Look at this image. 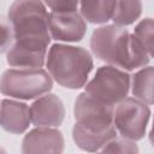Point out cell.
I'll return each mask as SVG.
<instances>
[{
    "mask_svg": "<svg viewBox=\"0 0 154 154\" xmlns=\"http://www.w3.org/2000/svg\"><path fill=\"white\" fill-rule=\"evenodd\" d=\"M30 123L29 107L25 103L2 100L0 108V125L8 132L20 134Z\"/></svg>",
    "mask_w": 154,
    "mask_h": 154,
    "instance_id": "cell-11",
    "label": "cell"
},
{
    "mask_svg": "<svg viewBox=\"0 0 154 154\" xmlns=\"http://www.w3.org/2000/svg\"><path fill=\"white\" fill-rule=\"evenodd\" d=\"M149 114V108L143 102L135 99H123L113 112L114 128L126 138L140 140L144 136Z\"/></svg>",
    "mask_w": 154,
    "mask_h": 154,
    "instance_id": "cell-7",
    "label": "cell"
},
{
    "mask_svg": "<svg viewBox=\"0 0 154 154\" xmlns=\"http://www.w3.org/2000/svg\"><path fill=\"white\" fill-rule=\"evenodd\" d=\"M129 85L130 77L128 73L113 66H101L95 77L87 84L85 93L105 103L114 105L125 99Z\"/></svg>",
    "mask_w": 154,
    "mask_h": 154,
    "instance_id": "cell-6",
    "label": "cell"
},
{
    "mask_svg": "<svg viewBox=\"0 0 154 154\" xmlns=\"http://www.w3.org/2000/svg\"><path fill=\"white\" fill-rule=\"evenodd\" d=\"M113 112V105L105 103L88 93L81 94L75 103L76 124L85 131L109 138L116 137Z\"/></svg>",
    "mask_w": 154,
    "mask_h": 154,
    "instance_id": "cell-5",
    "label": "cell"
},
{
    "mask_svg": "<svg viewBox=\"0 0 154 154\" xmlns=\"http://www.w3.org/2000/svg\"><path fill=\"white\" fill-rule=\"evenodd\" d=\"M85 23L76 11L51 12L48 14V30L54 40L79 41L85 34Z\"/></svg>",
    "mask_w": 154,
    "mask_h": 154,
    "instance_id": "cell-8",
    "label": "cell"
},
{
    "mask_svg": "<svg viewBox=\"0 0 154 154\" xmlns=\"http://www.w3.org/2000/svg\"><path fill=\"white\" fill-rule=\"evenodd\" d=\"M14 43L7 52V64L17 67H41L51 41L48 13L40 0H14L8 10Z\"/></svg>",
    "mask_w": 154,
    "mask_h": 154,
    "instance_id": "cell-1",
    "label": "cell"
},
{
    "mask_svg": "<svg viewBox=\"0 0 154 154\" xmlns=\"http://www.w3.org/2000/svg\"><path fill=\"white\" fill-rule=\"evenodd\" d=\"M51 76L40 67L11 69L0 78V91L17 99H34L52 89Z\"/></svg>",
    "mask_w": 154,
    "mask_h": 154,
    "instance_id": "cell-4",
    "label": "cell"
},
{
    "mask_svg": "<svg viewBox=\"0 0 154 154\" xmlns=\"http://www.w3.org/2000/svg\"><path fill=\"white\" fill-rule=\"evenodd\" d=\"M116 0H81V12L90 23H105L112 18Z\"/></svg>",
    "mask_w": 154,
    "mask_h": 154,
    "instance_id": "cell-12",
    "label": "cell"
},
{
    "mask_svg": "<svg viewBox=\"0 0 154 154\" xmlns=\"http://www.w3.org/2000/svg\"><path fill=\"white\" fill-rule=\"evenodd\" d=\"M64 140L54 129L40 128L30 131L23 140V152H61Z\"/></svg>",
    "mask_w": 154,
    "mask_h": 154,
    "instance_id": "cell-10",
    "label": "cell"
},
{
    "mask_svg": "<svg viewBox=\"0 0 154 154\" xmlns=\"http://www.w3.org/2000/svg\"><path fill=\"white\" fill-rule=\"evenodd\" d=\"M134 35L138 38V41L146 48L148 54L152 57L153 55V20L150 18L142 20L136 26Z\"/></svg>",
    "mask_w": 154,
    "mask_h": 154,
    "instance_id": "cell-15",
    "label": "cell"
},
{
    "mask_svg": "<svg viewBox=\"0 0 154 154\" xmlns=\"http://www.w3.org/2000/svg\"><path fill=\"white\" fill-rule=\"evenodd\" d=\"M142 5L140 0H116L112 20L117 25H129L141 14Z\"/></svg>",
    "mask_w": 154,
    "mask_h": 154,
    "instance_id": "cell-13",
    "label": "cell"
},
{
    "mask_svg": "<svg viewBox=\"0 0 154 154\" xmlns=\"http://www.w3.org/2000/svg\"><path fill=\"white\" fill-rule=\"evenodd\" d=\"M132 94L148 105L153 103V67L141 70L134 76Z\"/></svg>",
    "mask_w": 154,
    "mask_h": 154,
    "instance_id": "cell-14",
    "label": "cell"
},
{
    "mask_svg": "<svg viewBox=\"0 0 154 154\" xmlns=\"http://www.w3.org/2000/svg\"><path fill=\"white\" fill-rule=\"evenodd\" d=\"M13 32L8 19L0 16V53L5 52L12 43Z\"/></svg>",
    "mask_w": 154,
    "mask_h": 154,
    "instance_id": "cell-16",
    "label": "cell"
},
{
    "mask_svg": "<svg viewBox=\"0 0 154 154\" xmlns=\"http://www.w3.org/2000/svg\"><path fill=\"white\" fill-rule=\"evenodd\" d=\"M47 69L61 87L78 89L87 82L93 69V59L82 47L53 45L48 52Z\"/></svg>",
    "mask_w": 154,
    "mask_h": 154,
    "instance_id": "cell-3",
    "label": "cell"
},
{
    "mask_svg": "<svg viewBox=\"0 0 154 154\" xmlns=\"http://www.w3.org/2000/svg\"><path fill=\"white\" fill-rule=\"evenodd\" d=\"M90 48L100 60L126 70L142 67L152 58L134 34L117 24L96 29Z\"/></svg>",
    "mask_w": 154,
    "mask_h": 154,
    "instance_id": "cell-2",
    "label": "cell"
},
{
    "mask_svg": "<svg viewBox=\"0 0 154 154\" xmlns=\"http://www.w3.org/2000/svg\"><path fill=\"white\" fill-rule=\"evenodd\" d=\"M30 120L37 126L60 125L65 111L63 102L55 95H46L36 100L29 108Z\"/></svg>",
    "mask_w": 154,
    "mask_h": 154,
    "instance_id": "cell-9",
    "label": "cell"
},
{
    "mask_svg": "<svg viewBox=\"0 0 154 154\" xmlns=\"http://www.w3.org/2000/svg\"><path fill=\"white\" fill-rule=\"evenodd\" d=\"M53 12L76 11L78 0H43Z\"/></svg>",
    "mask_w": 154,
    "mask_h": 154,
    "instance_id": "cell-17",
    "label": "cell"
}]
</instances>
